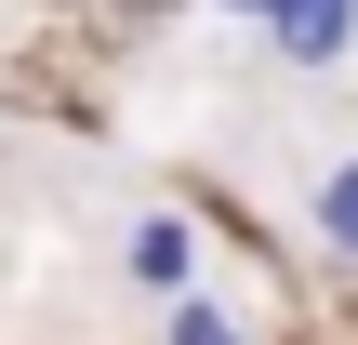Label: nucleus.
Wrapping results in <instances>:
<instances>
[{
  "mask_svg": "<svg viewBox=\"0 0 358 345\" xmlns=\"http://www.w3.org/2000/svg\"><path fill=\"white\" fill-rule=\"evenodd\" d=\"M252 40H266L279 80H345L358 66V0H266Z\"/></svg>",
  "mask_w": 358,
  "mask_h": 345,
  "instance_id": "1",
  "label": "nucleus"
},
{
  "mask_svg": "<svg viewBox=\"0 0 358 345\" xmlns=\"http://www.w3.org/2000/svg\"><path fill=\"white\" fill-rule=\"evenodd\" d=\"M120 279H133L146 306H173V293H199V279H213V253H199V226L159 199V213H133V226H120Z\"/></svg>",
  "mask_w": 358,
  "mask_h": 345,
  "instance_id": "2",
  "label": "nucleus"
},
{
  "mask_svg": "<svg viewBox=\"0 0 358 345\" xmlns=\"http://www.w3.org/2000/svg\"><path fill=\"white\" fill-rule=\"evenodd\" d=\"M159 345H266V332H252V319L199 279V293H173V306H159Z\"/></svg>",
  "mask_w": 358,
  "mask_h": 345,
  "instance_id": "4",
  "label": "nucleus"
},
{
  "mask_svg": "<svg viewBox=\"0 0 358 345\" xmlns=\"http://www.w3.org/2000/svg\"><path fill=\"white\" fill-rule=\"evenodd\" d=\"M306 239H319L332 266H358V146H332V160L306 173Z\"/></svg>",
  "mask_w": 358,
  "mask_h": 345,
  "instance_id": "3",
  "label": "nucleus"
},
{
  "mask_svg": "<svg viewBox=\"0 0 358 345\" xmlns=\"http://www.w3.org/2000/svg\"><path fill=\"white\" fill-rule=\"evenodd\" d=\"M213 13H239V27H252V13H266V0H213Z\"/></svg>",
  "mask_w": 358,
  "mask_h": 345,
  "instance_id": "5",
  "label": "nucleus"
}]
</instances>
